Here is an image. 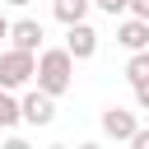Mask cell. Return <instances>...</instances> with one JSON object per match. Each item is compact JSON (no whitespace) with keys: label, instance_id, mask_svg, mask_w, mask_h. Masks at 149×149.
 Listing matches in <instances>:
<instances>
[{"label":"cell","instance_id":"obj_1","mask_svg":"<svg viewBox=\"0 0 149 149\" xmlns=\"http://www.w3.org/2000/svg\"><path fill=\"white\" fill-rule=\"evenodd\" d=\"M37 88H47V93H70V84H74V56H70V47H47V51H37V79H33Z\"/></svg>","mask_w":149,"mask_h":149},{"label":"cell","instance_id":"obj_2","mask_svg":"<svg viewBox=\"0 0 149 149\" xmlns=\"http://www.w3.org/2000/svg\"><path fill=\"white\" fill-rule=\"evenodd\" d=\"M33 79H37V51H23V47L0 51V88H23Z\"/></svg>","mask_w":149,"mask_h":149},{"label":"cell","instance_id":"obj_3","mask_svg":"<svg viewBox=\"0 0 149 149\" xmlns=\"http://www.w3.org/2000/svg\"><path fill=\"white\" fill-rule=\"evenodd\" d=\"M19 107H23V121L28 126H51L56 121V93H47V88H28L19 98Z\"/></svg>","mask_w":149,"mask_h":149},{"label":"cell","instance_id":"obj_4","mask_svg":"<svg viewBox=\"0 0 149 149\" xmlns=\"http://www.w3.org/2000/svg\"><path fill=\"white\" fill-rule=\"evenodd\" d=\"M135 130H140V116L130 107H107L102 112V135L107 140H130Z\"/></svg>","mask_w":149,"mask_h":149},{"label":"cell","instance_id":"obj_5","mask_svg":"<svg viewBox=\"0 0 149 149\" xmlns=\"http://www.w3.org/2000/svg\"><path fill=\"white\" fill-rule=\"evenodd\" d=\"M65 47H70V56L74 61H88L93 51H98V33L79 19V23H65Z\"/></svg>","mask_w":149,"mask_h":149},{"label":"cell","instance_id":"obj_6","mask_svg":"<svg viewBox=\"0 0 149 149\" xmlns=\"http://www.w3.org/2000/svg\"><path fill=\"white\" fill-rule=\"evenodd\" d=\"M116 42H121L126 51H140V47H149V19H140V14H126V19L116 23Z\"/></svg>","mask_w":149,"mask_h":149},{"label":"cell","instance_id":"obj_7","mask_svg":"<svg viewBox=\"0 0 149 149\" xmlns=\"http://www.w3.org/2000/svg\"><path fill=\"white\" fill-rule=\"evenodd\" d=\"M42 23L37 19H14L9 23V47H23V51H42Z\"/></svg>","mask_w":149,"mask_h":149},{"label":"cell","instance_id":"obj_8","mask_svg":"<svg viewBox=\"0 0 149 149\" xmlns=\"http://www.w3.org/2000/svg\"><path fill=\"white\" fill-rule=\"evenodd\" d=\"M126 79H130V88H135V84H149V47L130 51V61H126Z\"/></svg>","mask_w":149,"mask_h":149},{"label":"cell","instance_id":"obj_9","mask_svg":"<svg viewBox=\"0 0 149 149\" xmlns=\"http://www.w3.org/2000/svg\"><path fill=\"white\" fill-rule=\"evenodd\" d=\"M19 121H23V107H19L14 88H0V130H9V126H19Z\"/></svg>","mask_w":149,"mask_h":149},{"label":"cell","instance_id":"obj_10","mask_svg":"<svg viewBox=\"0 0 149 149\" xmlns=\"http://www.w3.org/2000/svg\"><path fill=\"white\" fill-rule=\"evenodd\" d=\"M88 5H93V0H56L51 9H56V19H61V23H79V19L88 14Z\"/></svg>","mask_w":149,"mask_h":149},{"label":"cell","instance_id":"obj_11","mask_svg":"<svg viewBox=\"0 0 149 149\" xmlns=\"http://www.w3.org/2000/svg\"><path fill=\"white\" fill-rule=\"evenodd\" d=\"M93 5H98L107 19H112V14H130V0H93Z\"/></svg>","mask_w":149,"mask_h":149},{"label":"cell","instance_id":"obj_12","mask_svg":"<svg viewBox=\"0 0 149 149\" xmlns=\"http://www.w3.org/2000/svg\"><path fill=\"white\" fill-rule=\"evenodd\" d=\"M135 107L149 112V84H135Z\"/></svg>","mask_w":149,"mask_h":149},{"label":"cell","instance_id":"obj_13","mask_svg":"<svg viewBox=\"0 0 149 149\" xmlns=\"http://www.w3.org/2000/svg\"><path fill=\"white\" fill-rule=\"evenodd\" d=\"M130 144H135V149H149V126H140V130L130 135Z\"/></svg>","mask_w":149,"mask_h":149},{"label":"cell","instance_id":"obj_14","mask_svg":"<svg viewBox=\"0 0 149 149\" xmlns=\"http://www.w3.org/2000/svg\"><path fill=\"white\" fill-rule=\"evenodd\" d=\"M130 14H140V19H149V0H130Z\"/></svg>","mask_w":149,"mask_h":149},{"label":"cell","instance_id":"obj_15","mask_svg":"<svg viewBox=\"0 0 149 149\" xmlns=\"http://www.w3.org/2000/svg\"><path fill=\"white\" fill-rule=\"evenodd\" d=\"M0 37H9V19L5 14H0Z\"/></svg>","mask_w":149,"mask_h":149},{"label":"cell","instance_id":"obj_16","mask_svg":"<svg viewBox=\"0 0 149 149\" xmlns=\"http://www.w3.org/2000/svg\"><path fill=\"white\" fill-rule=\"evenodd\" d=\"M5 5H14V9H28V5H33V0H5Z\"/></svg>","mask_w":149,"mask_h":149}]
</instances>
